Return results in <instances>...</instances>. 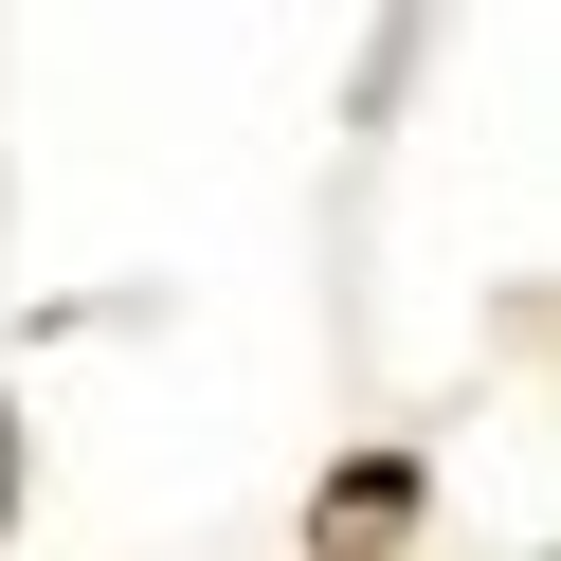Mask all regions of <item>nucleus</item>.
Instances as JSON below:
<instances>
[{"instance_id":"nucleus-1","label":"nucleus","mask_w":561,"mask_h":561,"mask_svg":"<svg viewBox=\"0 0 561 561\" xmlns=\"http://www.w3.org/2000/svg\"><path fill=\"white\" fill-rule=\"evenodd\" d=\"M0 489H19V435H0Z\"/></svg>"}]
</instances>
